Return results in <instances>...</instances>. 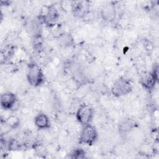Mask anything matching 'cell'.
<instances>
[{"label":"cell","mask_w":159,"mask_h":159,"mask_svg":"<svg viewBox=\"0 0 159 159\" xmlns=\"http://www.w3.org/2000/svg\"><path fill=\"white\" fill-rule=\"evenodd\" d=\"M132 90L131 81L125 78H118L112 84L111 88L112 94L117 98L122 97L129 94Z\"/></svg>","instance_id":"cell-2"},{"label":"cell","mask_w":159,"mask_h":159,"mask_svg":"<svg viewBox=\"0 0 159 159\" xmlns=\"http://www.w3.org/2000/svg\"><path fill=\"white\" fill-rule=\"evenodd\" d=\"M94 109L91 106L87 104H81L76 112V118L77 121L84 126L90 124L94 117Z\"/></svg>","instance_id":"cell-5"},{"label":"cell","mask_w":159,"mask_h":159,"mask_svg":"<svg viewBox=\"0 0 159 159\" xmlns=\"http://www.w3.org/2000/svg\"><path fill=\"white\" fill-rule=\"evenodd\" d=\"M139 82L145 89L152 91L158 82V80L155 77L152 71H143L140 75Z\"/></svg>","instance_id":"cell-6"},{"label":"cell","mask_w":159,"mask_h":159,"mask_svg":"<svg viewBox=\"0 0 159 159\" xmlns=\"http://www.w3.org/2000/svg\"><path fill=\"white\" fill-rule=\"evenodd\" d=\"M34 123L35 126L41 130L49 129L51 125L48 116L43 112H39L35 116Z\"/></svg>","instance_id":"cell-9"},{"label":"cell","mask_w":159,"mask_h":159,"mask_svg":"<svg viewBox=\"0 0 159 159\" xmlns=\"http://www.w3.org/2000/svg\"><path fill=\"white\" fill-rule=\"evenodd\" d=\"M27 80L33 87H39L45 82V75L39 65L35 63H30L27 67Z\"/></svg>","instance_id":"cell-1"},{"label":"cell","mask_w":159,"mask_h":159,"mask_svg":"<svg viewBox=\"0 0 159 159\" xmlns=\"http://www.w3.org/2000/svg\"><path fill=\"white\" fill-rule=\"evenodd\" d=\"M98 138V132L96 127L90 124L83 126L81 131L79 143L86 145H92L94 144Z\"/></svg>","instance_id":"cell-3"},{"label":"cell","mask_w":159,"mask_h":159,"mask_svg":"<svg viewBox=\"0 0 159 159\" xmlns=\"http://www.w3.org/2000/svg\"><path fill=\"white\" fill-rule=\"evenodd\" d=\"M59 13L56 7L50 5L45 6L42 10L40 15V20L47 27H53L59 19Z\"/></svg>","instance_id":"cell-4"},{"label":"cell","mask_w":159,"mask_h":159,"mask_svg":"<svg viewBox=\"0 0 159 159\" xmlns=\"http://www.w3.org/2000/svg\"><path fill=\"white\" fill-rule=\"evenodd\" d=\"M1 106L6 110H12L17 102V98L15 94L11 92H6L1 95Z\"/></svg>","instance_id":"cell-8"},{"label":"cell","mask_w":159,"mask_h":159,"mask_svg":"<svg viewBox=\"0 0 159 159\" xmlns=\"http://www.w3.org/2000/svg\"><path fill=\"white\" fill-rule=\"evenodd\" d=\"M100 14L102 19L106 22H113L116 17V6L113 2H107L101 9Z\"/></svg>","instance_id":"cell-7"},{"label":"cell","mask_w":159,"mask_h":159,"mask_svg":"<svg viewBox=\"0 0 159 159\" xmlns=\"http://www.w3.org/2000/svg\"><path fill=\"white\" fill-rule=\"evenodd\" d=\"M158 63H155L153 66V70H152V73H153V75L155 76V77L158 80Z\"/></svg>","instance_id":"cell-14"},{"label":"cell","mask_w":159,"mask_h":159,"mask_svg":"<svg viewBox=\"0 0 159 159\" xmlns=\"http://www.w3.org/2000/svg\"><path fill=\"white\" fill-rule=\"evenodd\" d=\"M58 44L63 47H70L73 45L75 41L72 35L66 32L60 34L57 37Z\"/></svg>","instance_id":"cell-11"},{"label":"cell","mask_w":159,"mask_h":159,"mask_svg":"<svg viewBox=\"0 0 159 159\" xmlns=\"http://www.w3.org/2000/svg\"><path fill=\"white\" fill-rule=\"evenodd\" d=\"M70 158H86V152L81 148H76L73 149L69 155Z\"/></svg>","instance_id":"cell-13"},{"label":"cell","mask_w":159,"mask_h":159,"mask_svg":"<svg viewBox=\"0 0 159 159\" xmlns=\"http://www.w3.org/2000/svg\"><path fill=\"white\" fill-rule=\"evenodd\" d=\"M137 125L136 121L132 118L124 119L118 125L119 131L121 134H127L134 130Z\"/></svg>","instance_id":"cell-10"},{"label":"cell","mask_w":159,"mask_h":159,"mask_svg":"<svg viewBox=\"0 0 159 159\" xmlns=\"http://www.w3.org/2000/svg\"><path fill=\"white\" fill-rule=\"evenodd\" d=\"M5 124L9 128L16 129L20 124V119L16 116H10L5 120Z\"/></svg>","instance_id":"cell-12"}]
</instances>
